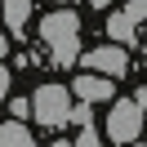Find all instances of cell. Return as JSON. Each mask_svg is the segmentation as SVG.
<instances>
[{"instance_id":"obj_8","label":"cell","mask_w":147,"mask_h":147,"mask_svg":"<svg viewBox=\"0 0 147 147\" xmlns=\"http://www.w3.org/2000/svg\"><path fill=\"white\" fill-rule=\"evenodd\" d=\"M0 147H36V138H31L27 125L9 120V125H0Z\"/></svg>"},{"instance_id":"obj_7","label":"cell","mask_w":147,"mask_h":147,"mask_svg":"<svg viewBox=\"0 0 147 147\" xmlns=\"http://www.w3.org/2000/svg\"><path fill=\"white\" fill-rule=\"evenodd\" d=\"M107 36H111L107 45H120V49H125V45H134V40H138V27L125 18V13H111V18H107Z\"/></svg>"},{"instance_id":"obj_6","label":"cell","mask_w":147,"mask_h":147,"mask_svg":"<svg viewBox=\"0 0 147 147\" xmlns=\"http://www.w3.org/2000/svg\"><path fill=\"white\" fill-rule=\"evenodd\" d=\"M0 22L9 31H22L31 22V0H0Z\"/></svg>"},{"instance_id":"obj_17","label":"cell","mask_w":147,"mask_h":147,"mask_svg":"<svg viewBox=\"0 0 147 147\" xmlns=\"http://www.w3.org/2000/svg\"><path fill=\"white\" fill-rule=\"evenodd\" d=\"M58 5H63V9H71V0H58Z\"/></svg>"},{"instance_id":"obj_5","label":"cell","mask_w":147,"mask_h":147,"mask_svg":"<svg viewBox=\"0 0 147 147\" xmlns=\"http://www.w3.org/2000/svg\"><path fill=\"white\" fill-rule=\"evenodd\" d=\"M67 94L80 98L85 107H89V102H107L111 94H116V80H102V76H89V71H85V76H76V85H71Z\"/></svg>"},{"instance_id":"obj_18","label":"cell","mask_w":147,"mask_h":147,"mask_svg":"<svg viewBox=\"0 0 147 147\" xmlns=\"http://www.w3.org/2000/svg\"><path fill=\"white\" fill-rule=\"evenodd\" d=\"M129 147H143V143H129Z\"/></svg>"},{"instance_id":"obj_1","label":"cell","mask_w":147,"mask_h":147,"mask_svg":"<svg viewBox=\"0 0 147 147\" xmlns=\"http://www.w3.org/2000/svg\"><path fill=\"white\" fill-rule=\"evenodd\" d=\"M40 40H45L54 67H71L80 58V18H76V9H54L49 18H40Z\"/></svg>"},{"instance_id":"obj_16","label":"cell","mask_w":147,"mask_h":147,"mask_svg":"<svg viewBox=\"0 0 147 147\" xmlns=\"http://www.w3.org/2000/svg\"><path fill=\"white\" fill-rule=\"evenodd\" d=\"M54 147H71V143H67V138H54Z\"/></svg>"},{"instance_id":"obj_3","label":"cell","mask_w":147,"mask_h":147,"mask_svg":"<svg viewBox=\"0 0 147 147\" xmlns=\"http://www.w3.org/2000/svg\"><path fill=\"white\" fill-rule=\"evenodd\" d=\"M143 98H147V94L138 89L134 98L116 102V107L107 111V138H116L120 147H129L138 134H143Z\"/></svg>"},{"instance_id":"obj_12","label":"cell","mask_w":147,"mask_h":147,"mask_svg":"<svg viewBox=\"0 0 147 147\" xmlns=\"http://www.w3.org/2000/svg\"><path fill=\"white\" fill-rule=\"evenodd\" d=\"M9 111H13V120L22 125V120L31 116V102H27V98H9Z\"/></svg>"},{"instance_id":"obj_14","label":"cell","mask_w":147,"mask_h":147,"mask_svg":"<svg viewBox=\"0 0 147 147\" xmlns=\"http://www.w3.org/2000/svg\"><path fill=\"white\" fill-rule=\"evenodd\" d=\"M9 54V36H5V31H0V58Z\"/></svg>"},{"instance_id":"obj_10","label":"cell","mask_w":147,"mask_h":147,"mask_svg":"<svg viewBox=\"0 0 147 147\" xmlns=\"http://www.w3.org/2000/svg\"><path fill=\"white\" fill-rule=\"evenodd\" d=\"M89 116H94V107H85V102H71V120L80 129H89Z\"/></svg>"},{"instance_id":"obj_13","label":"cell","mask_w":147,"mask_h":147,"mask_svg":"<svg viewBox=\"0 0 147 147\" xmlns=\"http://www.w3.org/2000/svg\"><path fill=\"white\" fill-rule=\"evenodd\" d=\"M9 85H13V76H9V67H0V102L9 98Z\"/></svg>"},{"instance_id":"obj_2","label":"cell","mask_w":147,"mask_h":147,"mask_svg":"<svg viewBox=\"0 0 147 147\" xmlns=\"http://www.w3.org/2000/svg\"><path fill=\"white\" fill-rule=\"evenodd\" d=\"M27 102H31V116L45 129H63L71 120V94H67V85H40Z\"/></svg>"},{"instance_id":"obj_15","label":"cell","mask_w":147,"mask_h":147,"mask_svg":"<svg viewBox=\"0 0 147 147\" xmlns=\"http://www.w3.org/2000/svg\"><path fill=\"white\" fill-rule=\"evenodd\" d=\"M89 5H94V9H107V5H111V0H89Z\"/></svg>"},{"instance_id":"obj_4","label":"cell","mask_w":147,"mask_h":147,"mask_svg":"<svg viewBox=\"0 0 147 147\" xmlns=\"http://www.w3.org/2000/svg\"><path fill=\"white\" fill-rule=\"evenodd\" d=\"M85 67H89V76L116 80V76L129 71V49H120V45H98V49L85 54Z\"/></svg>"},{"instance_id":"obj_9","label":"cell","mask_w":147,"mask_h":147,"mask_svg":"<svg viewBox=\"0 0 147 147\" xmlns=\"http://www.w3.org/2000/svg\"><path fill=\"white\" fill-rule=\"evenodd\" d=\"M125 18L134 22V27H143V18H147V0H129V5H125Z\"/></svg>"},{"instance_id":"obj_11","label":"cell","mask_w":147,"mask_h":147,"mask_svg":"<svg viewBox=\"0 0 147 147\" xmlns=\"http://www.w3.org/2000/svg\"><path fill=\"white\" fill-rule=\"evenodd\" d=\"M71 147H102V134L98 129H80V138H76Z\"/></svg>"}]
</instances>
